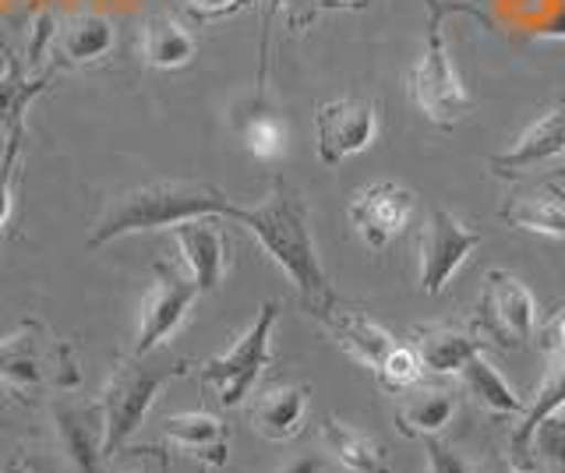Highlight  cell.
I'll list each match as a JSON object with an SVG mask.
<instances>
[{
    "mask_svg": "<svg viewBox=\"0 0 565 473\" xmlns=\"http://www.w3.org/2000/svg\"><path fill=\"white\" fill-rule=\"evenodd\" d=\"M315 319L326 325L329 336L340 343L353 361H361L364 367H371V372H379V367L385 364V357H388V350L396 346L393 332H388L385 325H379L361 308L332 301L326 311H318Z\"/></svg>",
    "mask_w": 565,
    "mask_h": 473,
    "instance_id": "obj_13",
    "label": "cell"
},
{
    "mask_svg": "<svg viewBox=\"0 0 565 473\" xmlns=\"http://www.w3.org/2000/svg\"><path fill=\"white\" fill-rule=\"evenodd\" d=\"M181 375H188V361L156 364L152 354H146V357L131 354L114 367V375L99 396L106 463H114L120 449L131 442L141 424H146L159 389H163L170 378H181Z\"/></svg>",
    "mask_w": 565,
    "mask_h": 473,
    "instance_id": "obj_4",
    "label": "cell"
},
{
    "mask_svg": "<svg viewBox=\"0 0 565 473\" xmlns=\"http://www.w3.org/2000/svg\"><path fill=\"white\" fill-rule=\"evenodd\" d=\"M194 40L191 32L170 19V14H159L146 25V61L156 72H177V67H188L194 61Z\"/></svg>",
    "mask_w": 565,
    "mask_h": 473,
    "instance_id": "obj_24",
    "label": "cell"
},
{
    "mask_svg": "<svg viewBox=\"0 0 565 473\" xmlns=\"http://www.w3.org/2000/svg\"><path fill=\"white\" fill-rule=\"evenodd\" d=\"M216 219L220 216H202V219H188L173 226L177 251H181L188 276L194 279V287H199L202 297L216 290L226 272V237Z\"/></svg>",
    "mask_w": 565,
    "mask_h": 473,
    "instance_id": "obj_14",
    "label": "cell"
},
{
    "mask_svg": "<svg viewBox=\"0 0 565 473\" xmlns=\"http://www.w3.org/2000/svg\"><path fill=\"white\" fill-rule=\"evenodd\" d=\"M163 434L170 445L199 455L205 466H223L230 455V428L216 413H205V410L173 413L163 420Z\"/></svg>",
    "mask_w": 565,
    "mask_h": 473,
    "instance_id": "obj_18",
    "label": "cell"
},
{
    "mask_svg": "<svg viewBox=\"0 0 565 473\" xmlns=\"http://www.w3.org/2000/svg\"><path fill=\"white\" fill-rule=\"evenodd\" d=\"M424 452H428V473H470V466L438 438H424Z\"/></svg>",
    "mask_w": 565,
    "mask_h": 473,
    "instance_id": "obj_31",
    "label": "cell"
},
{
    "mask_svg": "<svg viewBox=\"0 0 565 473\" xmlns=\"http://www.w3.org/2000/svg\"><path fill=\"white\" fill-rule=\"evenodd\" d=\"M0 473H50L43 463H35L32 455H25V452H14L11 460H4L0 463Z\"/></svg>",
    "mask_w": 565,
    "mask_h": 473,
    "instance_id": "obj_33",
    "label": "cell"
},
{
    "mask_svg": "<svg viewBox=\"0 0 565 473\" xmlns=\"http://www.w3.org/2000/svg\"><path fill=\"white\" fill-rule=\"evenodd\" d=\"M488 473H523L512 460H505V455H494V460L488 463Z\"/></svg>",
    "mask_w": 565,
    "mask_h": 473,
    "instance_id": "obj_35",
    "label": "cell"
},
{
    "mask_svg": "<svg viewBox=\"0 0 565 473\" xmlns=\"http://www.w3.org/2000/svg\"><path fill=\"white\" fill-rule=\"evenodd\" d=\"M124 455H128V466H124L120 473H167V455L163 449H120Z\"/></svg>",
    "mask_w": 565,
    "mask_h": 473,
    "instance_id": "obj_32",
    "label": "cell"
},
{
    "mask_svg": "<svg viewBox=\"0 0 565 473\" xmlns=\"http://www.w3.org/2000/svg\"><path fill=\"white\" fill-rule=\"evenodd\" d=\"M481 234L467 230L449 208H428L424 226L417 234V261H420V290L428 297H438L449 287V279L459 272V266L477 251Z\"/></svg>",
    "mask_w": 565,
    "mask_h": 473,
    "instance_id": "obj_7",
    "label": "cell"
},
{
    "mask_svg": "<svg viewBox=\"0 0 565 473\" xmlns=\"http://www.w3.org/2000/svg\"><path fill=\"white\" fill-rule=\"evenodd\" d=\"M244 8H252V0H188V11L194 14L199 22H220L237 14Z\"/></svg>",
    "mask_w": 565,
    "mask_h": 473,
    "instance_id": "obj_30",
    "label": "cell"
},
{
    "mask_svg": "<svg viewBox=\"0 0 565 473\" xmlns=\"http://www.w3.org/2000/svg\"><path fill=\"white\" fill-rule=\"evenodd\" d=\"M456 413V396L446 389L406 393L396 407V428L406 438H438Z\"/></svg>",
    "mask_w": 565,
    "mask_h": 473,
    "instance_id": "obj_22",
    "label": "cell"
},
{
    "mask_svg": "<svg viewBox=\"0 0 565 473\" xmlns=\"http://www.w3.org/2000/svg\"><path fill=\"white\" fill-rule=\"evenodd\" d=\"M61 434V449L75 473H106V455H103V410L99 402H64L53 410Z\"/></svg>",
    "mask_w": 565,
    "mask_h": 473,
    "instance_id": "obj_15",
    "label": "cell"
},
{
    "mask_svg": "<svg viewBox=\"0 0 565 473\" xmlns=\"http://www.w3.org/2000/svg\"><path fill=\"white\" fill-rule=\"evenodd\" d=\"M287 4H294V0H269V11H265V22H273V14H276V11H282Z\"/></svg>",
    "mask_w": 565,
    "mask_h": 473,
    "instance_id": "obj_37",
    "label": "cell"
},
{
    "mask_svg": "<svg viewBox=\"0 0 565 473\" xmlns=\"http://www.w3.org/2000/svg\"><path fill=\"white\" fill-rule=\"evenodd\" d=\"M562 152H565V103L544 110L534 125L516 138V146L502 155H494L491 170L499 173V178H520V173L552 163Z\"/></svg>",
    "mask_w": 565,
    "mask_h": 473,
    "instance_id": "obj_16",
    "label": "cell"
},
{
    "mask_svg": "<svg viewBox=\"0 0 565 473\" xmlns=\"http://www.w3.org/2000/svg\"><path fill=\"white\" fill-rule=\"evenodd\" d=\"M530 445H534L547 463H565V417L562 413L547 417L534 431V438H530Z\"/></svg>",
    "mask_w": 565,
    "mask_h": 473,
    "instance_id": "obj_29",
    "label": "cell"
},
{
    "mask_svg": "<svg viewBox=\"0 0 565 473\" xmlns=\"http://www.w3.org/2000/svg\"><path fill=\"white\" fill-rule=\"evenodd\" d=\"M230 219L255 234L262 251L287 272V279L297 287L300 301H305V308L311 314L326 311L335 301L326 266L315 248L311 226H308V202L297 187L276 178L269 195H265L258 205H234Z\"/></svg>",
    "mask_w": 565,
    "mask_h": 473,
    "instance_id": "obj_1",
    "label": "cell"
},
{
    "mask_svg": "<svg viewBox=\"0 0 565 473\" xmlns=\"http://www.w3.org/2000/svg\"><path fill=\"white\" fill-rule=\"evenodd\" d=\"M484 346H488L484 340H473L470 332L452 329V325L420 329L417 340H414V350L424 364V372H431V375H459L463 372V364L473 354H481Z\"/></svg>",
    "mask_w": 565,
    "mask_h": 473,
    "instance_id": "obj_20",
    "label": "cell"
},
{
    "mask_svg": "<svg viewBox=\"0 0 565 473\" xmlns=\"http://www.w3.org/2000/svg\"><path fill=\"white\" fill-rule=\"evenodd\" d=\"M428 36H424V54L417 67L411 72V99L420 107V114L438 128H456L459 120L470 114V93L459 82L449 46H446V32H441V19L446 11L459 4H446V0H428Z\"/></svg>",
    "mask_w": 565,
    "mask_h": 473,
    "instance_id": "obj_5",
    "label": "cell"
},
{
    "mask_svg": "<svg viewBox=\"0 0 565 473\" xmlns=\"http://www.w3.org/2000/svg\"><path fill=\"white\" fill-rule=\"evenodd\" d=\"M322 438L329 455L340 463L343 473H393L382 445L371 442L364 431H353L350 424H343L340 417L322 420Z\"/></svg>",
    "mask_w": 565,
    "mask_h": 473,
    "instance_id": "obj_21",
    "label": "cell"
},
{
    "mask_svg": "<svg viewBox=\"0 0 565 473\" xmlns=\"http://www.w3.org/2000/svg\"><path fill=\"white\" fill-rule=\"evenodd\" d=\"M414 205H417L414 191H406L396 181H375L350 198L347 213H350L353 230L364 240V248L385 251L388 244L406 230V223L414 216Z\"/></svg>",
    "mask_w": 565,
    "mask_h": 473,
    "instance_id": "obj_11",
    "label": "cell"
},
{
    "mask_svg": "<svg viewBox=\"0 0 565 473\" xmlns=\"http://www.w3.org/2000/svg\"><path fill=\"white\" fill-rule=\"evenodd\" d=\"M237 202H230L216 184L205 181H152L124 191L103 219L88 234V248H106L110 240L149 234V230H173L177 223L220 216L230 219Z\"/></svg>",
    "mask_w": 565,
    "mask_h": 473,
    "instance_id": "obj_2",
    "label": "cell"
},
{
    "mask_svg": "<svg viewBox=\"0 0 565 473\" xmlns=\"http://www.w3.org/2000/svg\"><path fill=\"white\" fill-rule=\"evenodd\" d=\"M379 117L367 99H329L315 110V149L326 166H340L375 142Z\"/></svg>",
    "mask_w": 565,
    "mask_h": 473,
    "instance_id": "obj_10",
    "label": "cell"
},
{
    "mask_svg": "<svg viewBox=\"0 0 565 473\" xmlns=\"http://www.w3.org/2000/svg\"><path fill=\"white\" fill-rule=\"evenodd\" d=\"M78 381L75 354L46 325L25 319L11 336L0 340V385L18 402H32L50 389H75Z\"/></svg>",
    "mask_w": 565,
    "mask_h": 473,
    "instance_id": "obj_3",
    "label": "cell"
},
{
    "mask_svg": "<svg viewBox=\"0 0 565 473\" xmlns=\"http://www.w3.org/2000/svg\"><path fill=\"white\" fill-rule=\"evenodd\" d=\"M244 146H247V152L255 155V160L273 163V160H279V155H282V149H287V131H282V125H279L276 117L255 114L244 125Z\"/></svg>",
    "mask_w": 565,
    "mask_h": 473,
    "instance_id": "obj_26",
    "label": "cell"
},
{
    "mask_svg": "<svg viewBox=\"0 0 565 473\" xmlns=\"http://www.w3.org/2000/svg\"><path fill=\"white\" fill-rule=\"evenodd\" d=\"M534 297L505 269H491L484 276V293L477 304V325H481L494 346L516 350L534 336Z\"/></svg>",
    "mask_w": 565,
    "mask_h": 473,
    "instance_id": "obj_8",
    "label": "cell"
},
{
    "mask_svg": "<svg viewBox=\"0 0 565 473\" xmlns=\"http://www.w3.org/2000/svg\"><path fill=\"white\" fill-rule=\"evenodd\" d=\"M463 385H467V393L477 399V402H484V407L491 413H499V417H523V399L512 393V385L494 372V367L481 357V354H473L467 364H463Z\"/></svg>",
    "mask_w": 565,
    "mask_h": 473,
    "instance_id": "obj_25",
    "label": "cell"
},
{
    "mask_svg": "<svg viewBox=\"0 0 565 473\" xmlns=\"http://www.w3.org/2000/svg\"><path fill=\"white\" fill-rule=\"evenodd\" d=\"M502 219L512 230H530V234L565 240V191L558 184L526 187L502 205Z\"/></svg>",
    "mask_w": 565,
    "mask_h": 473,
    "instance_id": "obj_17",
    "label": "cell"
},
{
    "mask_svg": "<svg viewBox=\"0 0 565 473\" xmlns=\"http://www.w3.org/2000/svg\"><path fill=\"white\" fill-rule=\"evenodd\" d=\"M364 0H318V8H358Z\"/></svg>",
    "mask_w": 565,
    "mask_h": 473,
    "instance_id": "obj_36",
    "label": "cell"
},
{
    "mask_svg": "<svg viewBox=\"0 0 565 473\" xmlns=\"http://www.w3.org/2000/svg\"><path fill=\"white\" fill-rule=\"evenodd\" d=\"M117 32L114 22L103 19V14H82V19H71L61 29V61L67 64H96L114 50Z\"/></svg>",
    "mask_w": 565,
    "mask_h": 473,
    "instance_id": "obj_23",
    "label": "cell"
},
{
    "mask_svg": "<svg viewBox=\"0 0 565 473\" xmlns=\"http://www.w3.org/2000/svg\"><path fill=\"white\" fill-rule=\"evenodd\" d=\"M541 343L547 350V367H544V378H541V389H537L534 402L523 410L520 428L512 434V445L520 452L530 449V438H534V431L547 417L565 410V308L547 319V325L541 332Z\"/></svg>",
    "mask_w": 565,
    "mask_h": 473,
    "instance_id": "obj_12",
    "label": "cell"
},
{
    "mask_svg": "<svg viewBox=\"0 0 565 473\" xmlns=\"http://www.w3.org/2000/svg\"><path fill=\"white\" fill-rule=\"evenodd\" d=\"M199 287H194L191 276H181L170 266H159L152 269V287L141 301V319H138V343H135V354L146 357L156 354L177 329L184 325L191 304L199 301Z\"/></svg>",
    "mask_w": 565,
    "mask_h": 473,
    "instance_id": "obj_9",
    "label": "cell"
},
{
    "mask_svg": "<svg viewBox=\"0 0 565 473\" xmlns=\"http://www.w3.org/2000/svg\"><path fill=\"white\" fill-rule=\"evenodd\" d=\"M279 473H326V460H322V455L308 452V455H297V460H290Z\"/></svg>",
    "mask_w": 565,
    "mask_h": 473,
    "instance_id": "obj_34",
    "label": "cell"
},
{
    "mask_svg": "<svg viewBox=\"0 0 565 473\" xmlns=\"http://www.w3.org/2000/svg\"><path fill=\"white\" fill-rule=\"evenodd\" d=\"M375 375L382 378L385 389L403 393V389H414V385L420 381L424 364H420V357H417V350H414V346H399V343H396L393 350H388L385 364L379 367Z\"/></svg>",
    "mask_w": 565,
    "mask_h": 473,
    "instance_id": "obj_27",
    "label": "cell"
},
{
    "mask_svg": "<svg viewBox=\"0 0 565 473\" xmlns=\"http://www.w3.org/2000/svg\"><path fill=\"white\" fill-rule=\"evenodd\" d=\"M22 138L25 128L14 125L8 128V149H4V160H0V234L11 219V202H14V178H18V155H22Z\"/></svg>",
    "mask_w": 565,
    "mask_h": 473,
    "instance_id": "obj_28",
    "label": "cell"
},
{
    "mask_svg": "<svg viewBox=\"0 0 565 473\" xmlns=\"http://www.w3.org/2000/svg\"><path fill=\"white\" fill-rule=\"evenodd\" d=\"M308 385H273L252 407V424L269 442H290L300 434L308 417Z\"/></svg>",
    "mask_w": 565,
    "mask_h": 473,
    "instance_id": "obj_19",
    "label": "cell"
},
{
    "mask_svg": "<svg viewBox=\"0 0 565 473\" xmlns=\"http://www.w3.org/2000/svg\"><path fill=\"white\" fill-rule=\"evenodd\" d=\"M279 322V301H265L255 314L252 329L244 336L234 340V346L226 354L212 357L202 364V381L216 393L220 407L234 410L252 396L255 381L262 378V372L273 361V329Z\"/></svg>",
    "mask_w": 565,
    "mask_h": 473,
    "instance_id": "obj_6",
    "label": "cell"
}]
</instances>
